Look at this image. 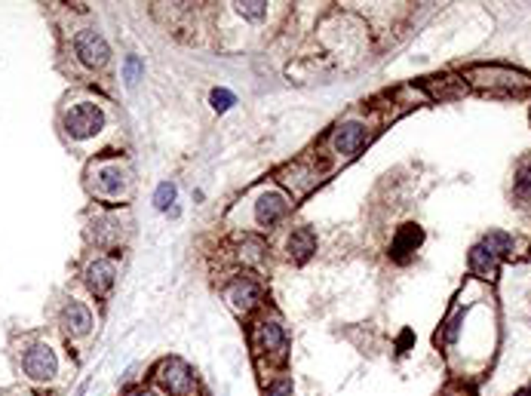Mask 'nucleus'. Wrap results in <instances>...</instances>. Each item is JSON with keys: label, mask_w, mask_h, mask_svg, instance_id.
Instances as JSON below:
<instances>
[{"label": "nucleus", "mask_w": 531, "mask_h": 396, "mask_svg": "<svg viewBox=\"0 0 531 396\" xmlns=\"http://www.w3.org/2000/svg\"><path fill=\"white\" fill-rule=\"evenodd\" d=\"M133 396H157L154 390H138V393H133Z\"/></svg>", "instance_id": "obj_22"}, {"label": "nucleus", "mask_w": 531, "mask_h": 396, "mask_svg": "<svg viewBox=\"0 0 531 396\" xmlns=\"http://www.w3.org/2000/svg\"><path fill=\"white\" fill-rule=\"evenodd\" d=\"M225 298L230 301V307L234 310H243L246 314V310H252L261 301V286L252 277H237L234 283L225 289Z\"/></svg>", "instance_id": "obj_7"}, {"label": "nucleus", "mask_w": 531, "mask_h": 396, "mask_svg": "<svg viewBox=\"0 0 531 396\" xmlns=\"http://www.w3.org/2000/svg\"><path fill=\"white\" fill-rule=\"evenodd\" d=\"M92 188H96L98 197H120L123 191H126V173H123L120 163H98V166H92Z\"/></svg>", "instance_id": "obj_4"}, {"label": "nucleus", "mask_w": 531, "mask_h": 396, "mask_svg": "<svg viewBox=\"0 0 531 396\" xmlns=\"http://www.w3.org/2000/svg\"><path fill=\"white\" fill-rule=\"evenodd\" d=\"M421 243H424V230H421L418 224H403V228L396 230V237H394L390 255H394L396 261H409V255L418 249Z\"/></svg>", "instance_id": "obj_12"}, {"label": "nucleus", "mask_w": 531, "mask_h": 396, "mask_svg": "<svg viewBox=\"0 0 531 396\" xmlns=\"http://www.w3.org/2000/svg\"><path fill=\"white\" fill-rule=\"evenodd\" d=\"M366 145V126L363 123H341L335 132H332V147L344 157H353L359 147Z\"/></svg>", "instance_id": "obj_8"}, {"label": "nucleus", "mask_w": 531, "mask_h": 396, "mask_svg": "<svg viewBox=\"0 0 531 396\" xmlns=\"http://www.w3.org/2000/svg\"><path fill=\"white\" fill-rule=\"evenodd\" d=\"M255 351L261 353H274V356H283V347H286V335H283V325L274 323V320H264L255 325Z\"/></svg>", "instance_id": "obj_10"}, {"label": "nucleus", "mask_w": 531, "mask_h": 396, "mask_svg": "<svg viewBox=\"0 0 531 396\" xmlns=\"http://www.w3.org/2000/svg\"><path fill=\"white\" fill-rule=\"evenodd\" d=\"M519 396H531V393H519Z\"/></svg>", "instance_id": "obj_23"}, {"label": "nucleus", "mask_w": 531, "mask_h": 396, "mask_svg": "<svg viewBox=\"0 0 531 396\" xmlns=\"http://www.w3.org/2000/svg\"><path fill=\"white\" fill-rule=\"evenodd\" d=\"M470 267H473L479 277L491 279V277L498 274V258H495V255H491V252L486 249V246L479 243V246H476V249L470 252Z\"/></svg>", "instance_id": "obj_14"}, {"label": "nucleus", "mask_w": 531, "mask_h": 396, "mask_svg": "<svg viewBox=\"0 0 531 396\" xmlns=\"http://www.w3.org/2000/svg\"><path fill=\"white\" fill-rule=\"evenodd\" d=\"M138 74H142V61H138L135 56L126 59V65H123V77H126V83L133 87V83L138 80Z\"/></svg>", "instance_id": "obj_20"}, {"label": "nucleus", "mask_w": 531, "mask_h": 396, "mask_svg": "<svg viewBox=\"0 0 531 396\" xmlns=\"http://www.w3.org/2000/svg\"><path fill=\"white\" fill-rule=\"evenodd\" d=\"M513 191H516L519 200H531V157L519 163L516 178H513Z\"/></svg>", "instance_id": "obj_16"}, {"label": "nucleus", "mask_w": 531, "mask_h": 396, "mask_svg": "<svg viewBox=\"0 0 531 396\" xmlns=\"http://www.w3.org/2000/svg\"><path fill=\"white\" fill-rule=\"evenodd\" d=\"M289 212V200L280 191H264L255 203V221L261 228H274L276 221H283Z\"/></svg>", "instance_id": "obj_6"}, {"label": "nucleus", "mask_w": 531, "mask_h": 396, "mask_svg": "<svg viewBox=\"0 0 531 396\" xmlns=\"http://www.w3.org/2000/svg\"><path fill=\"white\" fill-rule=\"evenodd\" d=\"M209 102H212V108H215V111H218V114H225L227 108L237 102V98H234V92H230V89H212Z\"/></svg>", "instance_id": "obj_18"}, {"label": "nucleus", "mask_w": 531, "mask_h": 396, "mask_svg": "<svg viewBox=\"0 0 531 396\" xmlns=\"http://www.w3.org/2000/svg\"><path fill=\"white\" fill-rule=\"evenodd\" d=\"M102 126H105V114H102V108L92 102H77L68 108V114H65V132L71 138H77V142L98 135Z\"/></svg>", "instance_id": "obj_1"}, {"label": "nucleus", "mask_w": 531, "mask_h": 396, "mask_svg": "<svg viewBox=\"0 0 531 396\" xmlns=\"http://www.w3.org/2000/svg\"><path fill=\"white\" fill-rule=\"evenodd\" d=\"M286 390H289V384H286V381H280L276 387H271V390H267V396H286Z\"/></svg>", "instance_id": "obj_21"}, {"label": "nucleus", "mask_w": 531, "mask_h": 396, "mask_svg": "<svg viewBox=\"0 0 531 396\" xmlns=\"http://www.w3.org/2000/svg\"><path fill=\"white\" fill-rule=\"evenodd\" d=\"M157 381L166 387L169 396H197V378L181 360H166L157 372Z\"/></svg>", "instance_id": "obj_2"}, {"label": "nucleus", "mask_w": 531, "mask_h": 396, "mask_svg": "<svg viewBox=\"0 0 531 396\" xmlns=\"http://www.w3.org/2000/svg\"><path fill=\"white\" fill-rule=\"evenodd\" d=\"M482 246H486L495 258H507V255L513 252V240L507 237V234H501V230H491V234L482 240Z\"/></svg>", "instance_id": "obj_15"}, {"label": "nucleus", "mask_w": 531, "mask_h": 396, "mask_svg": "<svg viewBox=\"0 0 531 396\" xmlns=\"http://www.w3.org/2000/svg\"><path fill=\"white\" fill-rule=\"evenodd\" d=\"M237 13L246 19H261L267 13V3H237Z\"/></svg>", "instance_id": "obj_19"}, {"label": "nucleus", "mask_w": 531, "mask_h": 396, "mask_svg": "<svg viewBox=\"0 0 531 396\" xmlns=\"http://www.w3.org/2000/svg\"><path fill=\"white\" fill-rule=\"evenodd\" d=\"M22 369L31 381H52L59 372V362H56V353H52L50 344H34L28 347L25 360H22Z\"/></svg>", "instance_id": "obj_3"}, {"label": "nucleus", "mask_w": 531, "mask_h": 396, "mask_svg": "<svg viewBox=\"0 0 531 396\" xmlns=\"http://www.w3.org/2000/svg\"><path fill=\"white\" fill-rule=\"evenodd\" d=\"M172 203H175V184L172 182H163L157 188V193H154V206H157L160 212H166Z\"/></svg>", "instance_id": "obj_17"}, {"label": "nucleus", "mask_w": 531, "mask_h": 396, "mask_svg": "<svg viewBox=\"0 0 531 396\" xmlns=\"http://www.w3.org/2000/svg\"><path fill=\"white\" fill-rule=\"evenodd\" d=\"M313 252H317V237H313V230L311 228H298L295 234L289 237V255L301 264V261L311 258Z\"/></svg>", "instance_id": "obj_13"}, {"label": "nucleus", "mask_w": 531, "mask_h": 396, "mask_svg": "<svg viewBox=\"0 0 531 396\" xmlns=\"http://www.w3.org/2000/svg\"><path fill=\"white\" fill-rule=\"evenodd\" d=\"M61 325H65V332H68L71 338L87 335V332L92 329V314H89V307L83 305V301L71 298V301L65 305V310H61Z\"/></svg>", "instance_id": "obj_9"}, {"label": "nucleus", "mask_w": 531, "mask_h": 396, "mask_svg": "<svg viewBox=\"0 0 531 396\" xmlns=\"http://www.w3.org/2000/svg\"><path fill=\"white\" fill-rule=\"evenodd\" d=\"M74 50H77V59H80L87 68H102L107 61V56H111L107 41L102 34H96V31H80L77 41H74Z\"/></svg>", "instance_id": "obj_5"}, {"label": "nucleus", "mask_w": 531, "mask_h": 396, "mask_svg": "<svg viewBox=\"0 0 531 396\" xmlns=\"http://www.w3.org/2000/svg\"><path fill=\"white\" fill-rule=\"evenodd\" d=\"M114 277H117V267H114L111 258H96L87 267V286L96 295H107V292H111Z\"/></svg>", "instance_id": "obj_11"}]
</instances>
